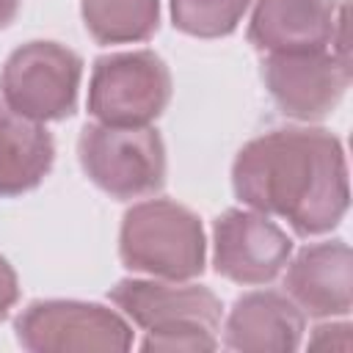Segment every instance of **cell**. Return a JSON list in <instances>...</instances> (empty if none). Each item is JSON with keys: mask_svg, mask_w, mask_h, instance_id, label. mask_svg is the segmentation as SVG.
Listing matches in <instances>:
<instances>
[{"mask_svg": "<svg viewBox=\"0 0 353 353\" xmlns=\"http://www.w3.org/2000/svg\"><path fill=\"white\" fill-rule=\"evenodd\" d=\"M80 17L97 44L146 41L160 28V0H80Z\"/></svg>", "mask_w": 353, "mask_h": 353, "instance_id": "obj_14", "label": "cell"}, {"mask_svg": "<svg viewBox=\"0 0 353 353\" xmlns=\"http://www.w3.org/2000/svg\"><path fill=\"white\" fill-rule=\"evenodd\" d=\"M176 30L196 39H221L237 30L251 0H168Z\"/></svg>", "mask_w": 353, "mask_h": 353, "instance_id": "obj_15", "label": "cell"}, {"mask_svg": "<svg viewBox=\"0 0 353 353\" xmlns=\"http://www.w3.org/2000/svg\"><path fill=\"white\" fill-rule=\"evenodd\" d=\"M19 6H22V0H0V30L17 19Z\"/></svg>", "mask_w": 353, "mask_h": 353, "instance_id": "obj_19", "label": "cell"}, {"mask_svg": "<svg viewBox=\"0 0 353 353\" xmlns=\"http://www.w3.org/2000/svg\"><path fill=\"white\" fill-rule=\"evenodd\" d=\"M287 295L309 317H345L353 309V254L345 240L303 245L284 276Z\"/></svg>", "mask_w": 353, "mask_h": 353, "instance_id": "obj_10", "label": "cell"}, {"mask_svg": "<svg viewBox=\"0 0 353 353\" xmlns=\"http://www.w3.org/2000/svg\"><path fill=\"white\" fill-rule=\"evenodd\" d=\"M262 83L284 116L320 121L342 102L350 85V66L334 50L268 52Z\"/></svg>", "mask_w": 353, "mask_h": 353, "instance_id": "obj_7", "label": "cell"}, {"mask_svg": "<svg viewBox=\"0 0 353 353\" xmlns=\"http://www.w3.org/2000/svg\"><path fill=\"white\" fill-rule=\"evenodd\" d=\"M171 102V72L152 50L108 52L94 61L88 113L102 124L146 127Z\"/></svg>", "mask_w": 353, "mask_h": 353, "instance_id": "obj_5", "label": "cell"}, {"mask_svg": "<svg viewBox=\"0 0 353 353\" xmlns=\"http://www.w3.org/2000/svg\"><path fill=\"white\" fill-rule=\"evenodd\" d=\"M218 339L210 328H171V331H146L141 350H215Z\"/></svg>", "mask_w": 353, "mask_h": 353, "instance_id": "obj_16", "label": "cell"}, {"mask_svg": "<svg viewBox=\"0 0 353 353\" xmlns=\"http://www.w3.org/2000/svg\"><path fill=\"white\" fill-rule=\"evenodd\" d=\"M350 323H331V325H317L312 339H309V347L314 350H350Z\"/></svg>", "mask_w": 353, "mask_h": 353, "instance_id": "obj_17", "label": "cell"}, {"mask_svg": "<svg viewBox=\"0 0 353 353\" xmlns=\"http://www.w3.org/2000/svg\"><path fill=\"white\" fill-rule=\"evenodd\" d=\"M119 256L132 273L190 281L204 273L207 240L201 221L171 199L132 204L121 218Z\"/></svg>", "mask_w": 353, "mask_h": 353, "instance_id": "obj_2", "label": "cell"}, {"mask_svg": "<svg viewBox=\"0 0 353 353\" xmlns=\"http://www.w3.org/2000/svg\"><path fill=\"white\" fill-rule=\"evenodd\" d=\"M17 342L30 353H88V350H130V323L91 301H33L14 320Z\"/></svg>", "mask_w": 353, "mask_h": 353, "instance_id": "obj_6", "label": "cell"}, {"mask_svg": "<svg viewBox=\"0 0 353 353\" xmlns=\"http://www.w3.org/2000/svg\"><path fill=\"white\" fill-rule=\"evenodd\" d=\"M55 163V141L41 121L0 99V196H22L44 182Z\"/></svg>", "mask_w": 353, "mask_h": 353, "instance_id": "obj_13", "label": "cell"}, {"mask_svg": "<svg viewBox=\"0 0 353 353\" xmlns=\"http://www.w3.org/2000/svg\"><path fill=\"white\" fill-rule=\"evenodd\" d=\"M232 188L245 207L284 218L295 234H325L350 204L342 141L323 127L270 130L237 152Z\"/></svg>", "mask_w": 353, "mask_h": 353, "instance_id": "obj_1", "label": "cell"}, {"mask_svg": "<svg viewBox=\"0 0 353 353\" xmlns=\"http://www.w3.org/2000/svg\"><path fill=\"white\" fill-rule=\"evenodd\" d=\"M110 301L143 331L210 328L218 331L221 298L199 284H165L143 279H121L110 287Z\"/></svg>", "mask_w": 353, "mask_h": 353, "instance_id": "obj_9", "label": "cell"}, {"mask_svg": "<svg viewBox=\"0 0 353 353\" xmlns=\"http://www.w3.org/2000/svg\"><path fill=\"white\" fill-rule=\"evenodd\" d=\"M83 58L58 41H28L0 69L3 102L33 121H63L77 108Z\"/></svg>", "mask_w": 353, "mask_h": 353, "instance_id": "obj_4", "label": "cell"}, {"mask_svg": "<svg viewBox=\"0 0 353 353\" xmlns=\"http://www.w3.org/2000/svg\"><path fill=\"white\" fill-rule=\"evenodd\" d=\"M77 160L83 174L110 199H141L165 185V143L149 124H85L77 138Z\"/></svg>", "mask_w": 353, "mask_h": 353, "instance_id": "obj_3", "label": "cell"}, {"mask_svg": "<svg viewBox=\"0 0 353 353\" xmlns=\"http://www.w3.org/2000/svg\"><path fill=\"white\" fill-rule=\"evenodd\" d=\"M19 301V281L14 268L8 265L6 256H0V320L8 317V312L14 309V303Z\"/></svg>", "mask_w": 353, "mask_h": 353, "instance_id": "obj_18", "label": "cell"}, {"mask_svg": "<svg viewBox=\"0 0 353 353\" xmlns=\"http://www.w3.org/2000/svg\"><path fill=\"white\" fill-rule=\"evenodd\" d=\"M342 6L336 0H256L248 41L262 52H309L334 47Z\"/></svg>", "mask_w": 353, "mask_h": 353, "instance_id": "obj_11", "label": "cell"}, {"mask_svg": "<svg viewBox=\"0 0 353 353\" xmlns=\"http://www.w3.org/2000/svg\"><path fill=\"white\" fill-rule=\"evenodd\" d=\"M292 240L256 210H226L212 223L215 273L234 284H268L290 262Z\"/></svg>", "mask_w": 353, "mask_h": 353, "instance_id": "obj_8", "label": "cell"}, {"mask_svg": "<svg viewBox=\"0 0 353 353\" xmlns=\"http://www.w3.org/2000/svg\"><path fill=\"white\" fill-rule=\"evenodd\" d=\"M301 336L303 312L276 290L240 295L223 325V345L243 353H290L301 345Z\"/></svg>", "mask_w": 353, "mask_h": 353, "instance_id": "obj_12", "label": "cell"}]
</instances>
